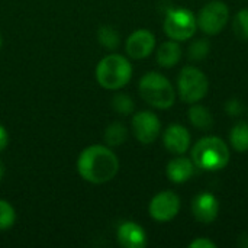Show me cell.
Returning <instances> with one entry per match:
<instances>
[{
  "label": "cell",
  "mask_w": 248,
  "mask_h": 248,
  "mask_svg": "<svg viewBox=\"0 0 248 248\" xmlns=\"http://www.w3.org/2000/svg\"><path fill=\"white\" fill-rule=\"evenodd\" d=\"M183 55V49L180 46V42L169 39L164 41L155 51V58L160 67L163 68H173L176 67Z\"/></svg>",
  "instance_id": "cell-15"
},
{
  "label": "cell",
  "mask_w": 248,
  "mask_h": 248,
  "mask_svg": "<svg viewBox=\"0 0 248 248\" xmlns=\"http://www.w3.org/2000/svg\"><path fill=\"white\" fill-rule=\"evenodd\" d=\"M180 196L171 190H163L153 196L148 203V214L155 222H170L180 212Z\"/></svg>",
  "instance_id": "cell-9"
},
{
  "label": "cell",
  "mask_w": 248,
  "mask_h": 248,
  "mask_svg": "<svg viewBox=\"0 0 248 248\" xmlns=\"http://www.w3.org/2000/svg\"><path fill=\"white\" fill-rule=\"evenodd\" d=\"M138 93L154 109H170L176 102V89L171 81L157 71L145 73L138 81Z\"/></svg>",
  "instance_id": "cell-4"
},
{
  "label": "cell",
  "mask_w": 248,
  "mask_h": 248,
  "mask_svg": "<svg viewBox=\"0 0 248 248\" xmlns=\"http://www.w3.org/2000/svg\"><path fill=\"white\" fill-rule=\"evenodd\" d=\"M230 20V7L222 0H212L206 3L196 15L198 29L205 35L214 36L224 31Z\"/></svg>",
  "instance_id": "cell-7"
},
{
  "label": "cell",
  "mask_w": 248,
  "mask_h": 248,
  "mask_svg": "<svg viewBox=\"0 0 248 248\" xmlns=\"http://www.w3.org/2000/svg\"><path fill=\"white\" fill-rule=\"evenodd\" d=\"M209 90V80L206 74L195 67L186 65L180 70L176 84V93L185 103H199Z\"/></svg>",
  "instance_id": "cell-5"
},
{
  "label": "cell",
  "mask_w": 248,
  "mask_h": 248,
  "mask_svg": "<svg viewBox=\"0 0 248 248\" xmlns=\"http://www.w3.org/2000/svg\"><path fill=\"white\" fill-rule=\"evenodd\" d=\"M163 29L169 39L177 42L189 41L198 31L196 15L185 7L169 9L163 22Z\"/></svg>",
  "instance_id": "cell-6"
},
{
  "label": "cell",
  "mask_w": 248,
  "mask_h": 248,
  "mask_svg": "<svg viewBox=\"0 0 248 248\" xmlns=\"http://www.w3.org/2000/svg\"><path fill=\"white\" fill-rule=\"evenodd\" d=\"M1 45H3V36H1V32H0V48H1Z\"/></svg>",
  "instance_id": "cell-28"
},
{
  "label": "cell",
  "mask_w": 248,
  "mask_h": 248,
  "mask_svg": "<svg viewBox=\"0 0 248 248\" xmlns=\"http://www.w3.org/2000/svg\"><path fill=\"white\" fill-rule=\"evenodd\" d=\"M232 31L241 41H248V9H241L232 19Z\"/></svg>",
  "instance_id": "cell-23"
},
{
  "label": "cell",
  "mask_w": 248,
  "mask_h": 248,
  "mask_svg": "<svg viewBox=\"0 0 248 248\" xmlns=\"http://www.w3.org/2000/svg\"><path fill=\"white\" fill-rule=\"evenodd\" d=\"M211 52V42L205 38H198L190 42L187 48V57L192 61H202Z\"/></svg>",
  "instance_id": "cell-21"
},
{
  "label": "cell",
  "mask_w": 248,
  "mask_h": 248,
  "mask_svg": "<svg viewBox=\"0 0 248 248\" xmlns=\"http://www.w3.org/2000/svg\"><path fill=\"white\" fill-rule=\"evenodd\" d=\"M76 169L78 176L90 185H105L119 173V158L106 144H93L80 151Z\"/></svg>",
  "instance_id": "cell-1"
},
{
  "label": "cell",
  "mask_w": 248,
  "mask_h": 248,
  "mask_svg": "<svg viewBox=\"0 0 248 248\" xmlns=\"http://www.w3.org/2000/svg\"><path fill=\"white\" fill-rule=\"evenodd\" d=\"M131 131L140 144L150 145L155 142L161 134L160 118L151 110L134 112V116L131 121Z\"/></svg>",
  "instance_id": "cell-8"
},
{
  "label": "cell",
  "mask_w": 248,
  "mask_h": 248,
  "mask_svg": "<svg viewBox=\"0 0 248 248\" xmlns=\"http://www.w3.org/2000/svg\"><path fill=\"white\" fill-rule=\"evenodd\" d=\"M230 145L237 153L248 151V122L240 121L230 131Z\"/></svg>",
  "instance_id": "cell-18"
},
{
  "label": "cell",
  "mask_w": 248,
  "mask_h": 248,
  "mask_svg": "<svg viewBox=\"0 0 248 248\" xmlns=\"http://www.w3.org/2000/svg\"><path fill=\"white\" fill-rule=\"evenodd\" d=\"M155 35L145 28H140L126 38L125 52L132 60H144L155 51Z\"/></svg>",
  "instance_id": "cell-10"
},
{
  "label": "cell",
  "mask_w": 248,
  "mask_h": 248,
  "mask_svg": "<svg viewBox=\"0 0 248 248\" xmlns=\"http://www.w3.org/2000/svg\"><path fill=\"white\" fill-rule=\"evenodd\" d=\"M163 145L174 155L186 154L192 147V135L186 126L180 124H171L163 132Z\"/></svg>",
  "instance_id": "cell-11"
},
{
  "label": "cell",
  "mask_w": 248,
  "mask_h": 248,
  "mask_svg": "<svg viewBox=\"0 0 248 248\" xmlns=\"http://www.w3.org/2000/svg\"><path fill=\"white\" fill-rule=\"evenodd\" d=\"M190 158L196 169L203 171H219L224 170L231 158L228 144L215 135L201 138L193 147H190Z\"/></svg>",
  "instance_id": "cell-3"
},
{
  "label": "cell",
  "mask_w": 248,
  "mask_h": 248,
  "mask_svg": "<svg viewBox=\"0 0 248 248\" xmlns=\"http://www.w3.org/2000/svg\"><path fill=\"white\" fill-rule=\"evenodd\" d=\"M126 140H128V128L119 121L109 124L103 132V141L110 148L121 147L122 144H125Z\"/></svg>",
  "instance_id": "cell-17"
},
{
  "label": "cell",
  "mask_w": 248,
  "mask_h": 248,
  "mask_svg": "<svg viewBox=\"0 0 248 248\" xmlns=\"http://www.w3.org/2000/svg\"><path fill=\"white\" fill-rule=\"evenodd\" d=\"M224 109H225V113H228L232 118H237V116H241L244 113L246 106H244L243 100H240L238 97H231L225 102Z\"/></svg>",
  "instance_id": "cell-24"
},
{
  "label": "cell",
  "mask_w": 248,
  "mask_h": 248,
  "mask_svg": "<svg viewBox=\"0 0 248 248\" xmlns=\"http://www.w3.org/2000/svg\"><path fill=\"white\" fill-rule=\"evenodd\" d=\"M110 106L113 112L121 116H129L135 112V102L126 93H116L110 100Z\"/></svg>",
  "instance_id": "cell-20"
},
{
  "label": "cell",
  "mask_w": 248,
  "mask_h": 248,
  "mask_svg": "<svg viewBox=\"0 0 248 248\" xmlns=\"http://www.w3.org/2000/svg\"><path fill=\"white\" fill-rule=\"evenodd\" d=\"M189 248H217V243L206 237H198L189 243Z\"/></svg>",
  "instance_id": "cell-25"
},
{
  "label": "cell",
  "mask_w": 248,
  "mask_h": 248,
  "mask_svg": "<svg viewBox=\"0 0 248 248\" xmlns=\"http://www.w3.org/2000/svg\"><path fill=\"white\" fill-rule=\"evenodd\" d=\"M16 222V211L10 202L0 199V231L10 230Z\"/></svg>",
  "instance_id": "cell-22"
},
{
  "label": "cell",
  "mask_w": 248,
  "mask_h": 248,
  "mask_svg": "<svg viewBox=\"0 0 248 248\" xmlns=\"http://www.w3.org/2000/svg\"><path fill=\"white\" fill-rule=\"evenodd\" d=\"M116 240L124 248H144L148 243L145 230L134 221H125L118 227Z\"/></svg>",
  "instance_id": "cell-13"
},
{
  "label": "cell",
  "mask_w": 248,
  "mask_h": 248,
  "mask_svg": "<svg viewBox=\"0 0 248 248\" xmlns=\"http://www.w3.org/2000/svg\"><path fill=\"white\" fill-rule=\"evenodd\" d=\"M9 140H10V137H9L7 129L4 128V125L0 124V153L6 150V147L9 145Z\"/></svg>",
  "instance_id": "cell-26"
},
{
  "label": "cell",
  "mask_w": 248,
  "mask_h": 248,
  "mask_svg": "<svg viewBox=\"0 0 248 248\" xmlns=\"http://www.w3.org/2000/svg\"><path fill=\"white\" fill-rule=\"evenodd\" d=\"M4 174H6V167H4V163H3V161L0 160V182L3 180Z\"/></svg>",
  "instance_id": "cell-27"
},
{
  "label": "cell",
  "mask_w": 248,
  "mask_h": 248,
  "mask_svg": "<svg viewBox=\"0 0 248 248\" xmlns=\"http://www.w3.org/2000/svg\"><path fill=\"white\" fill-rule=\"evenodd\" d=\"M97 41L99 44L108 49V51H115L121 45V35L116 31L115 26L112 25H102L97 29Z\"/></svg>",
  "instance_id": "cell-19"
},
{
  "label": "cell",
  "mask_w": 248,
  "mask_h": 248,
  "mask_svg": "<svg viewBox=\"0 0 248 248\" xmlns=\"http://www.w3.org/2000/svg\"><path fill=\"white\" fill-rule=\"evenodd\" d=\"M132 74L134 67L129 58L118 52H110L100 58L94 70L97 84L102 89L110 92H118L128 86Z\"/></svg>",
  "instance_id": "cell-2"
},
{
  "label": "cell",
  "mask_w": 248,
  "mask_h": 248,
  "mask_svg": "<svg viewBox=\"0 0 248 248\" xmlns=\"http://www.w3.org/2000/svg\"><path fill=\"white\" fill-rule=\"evenodd\" d=\"M192 215L201 224H212L219 214V202L214 193L202 192L192 201Z\"/></svg>",
  "instance_id": "cell-12"
},
{
  "label": "cell",
  "mask_w": 248,
  "mask_h": 248,
  "mask_svg": "<svg viewBox=\"0 0 248 248\" xmlns=\"http://www.w3.org/2000/svg\"><path fill=\"white\" fill-rule=\"evenodd\" d=\"M187 119L192 126L201 131H209L215 125L214 116L211 110L199 103H192L190 108L187 109Z\"/></svg>",
  "instance_id": "cell-16"
},
{
  "label": "cell",
  "mask_w": 248,
  "mask_h": 248,
  "mask_svg": "<svg viewBox=\"0 0 248 248\" xmlns=\"http://www.w3.org/2000/svg\"><path fill=\"white\" fill-rule=\"evenodd\" d=\"M196 166L193 164L192 158L182 155H176L171 158L166 166V176L167 179L174 185H183L190 180V177L195 174Z\"/></svg>",
  "instance_id": "cell-14"
}]
</instances>
